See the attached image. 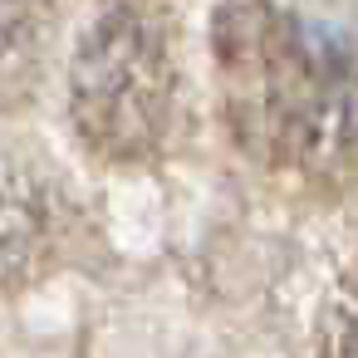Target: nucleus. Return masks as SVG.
I'll return each mask as SVG.
<instances>
[{"mask_svg": "<svg viewBox=\"0 0 358 358\" xmlns=\"http://www.w3.org/2000/svg\"><path fill=\"white\" fill-rule=\"evenodd\" d=\"M157 84V50L133 20L103 25L74 64V99L84 103V123H108L113 143H133L152 128Z\"/></svg>", "mask_w": 358, "mask_h": 358, "instance_id": "f257e3e1", "label": "nucleus"}, {"mask_svg": "<svg viewBox=\"0 0 358 358\" xmlns=\"http://www.w3.org/2000/svg\"><path fill=\"white\" fill-rule=\"evenodd\" d=\"M0 55H6V20H0Z\"/></svg>", "mask_w": 358, "mask_h": 358, "instance_id": "f03ea898", "label": "nucleus"}]
</instances>
